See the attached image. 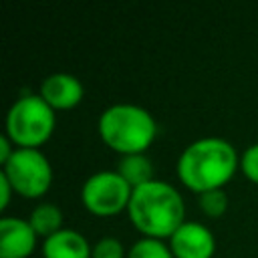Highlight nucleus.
Listing matches in <instances>:
<instances>
[{
	"instance_id": "obj_2",
	"label": "nucleus",
	"mask_w": 258,
	"mask_h": 258,
	"mask_svg": "<svg viewBox=\"0 0 258 258\" xmlns=\"http://www.w3.org/2000/svg\"><path fill=\"white\" fill-rule=\"evenodd\" d=\"M127 214L143 238L169 240V236L185 222V204L171 183L151 179L133 189Z\"/></svg>"
},
{
	"instance_id": "obj_14",
	"label": "nucleus",
	"mask_w": 258,
	"mask_h": 258,
	"mask_svg": "<svg viewBox=\"0 0 258 258\" xmlns=\"http://www.w3.org/2000/svg\"><path fill=\"white\" fill-rule=\"evenodd\" d=\"M200 208L210 218H220L228 210V196L224 189H210L200 194Z\"/></svg>"
},
{
	"instance_id": "obj_1",
	"label": "nucleus",
	"mask_w": 258,
	"mask_h": 258,
	"mask_svg": "<svg viewBox=\"0 0 258 258\" xmlns=\"http://www.w3.org/2000/svg\"><path fill=\"white\" fill-rule=\"evenodd\" d=\"M240 165L234 145L222 137H202L191 141L177 159V177L181 183L204 194L210 189H222Z\"/></svg>"
},
{
	"instance_id": "obj_8",
	"label": "nucleus",
	"mask_w": 258,
	"mask_h": 258,
	"mask_svg": "<svg viewBox=\"0 0 258 258\" xmlns=\"http://www.w3.org/2000/svg\"><path fill=\"white\" fill-rule=\"evenodd\" d=\"M36 248V232L28 220L0 218V258H28Z\"/></svg>"
},
{
	"instance_id": "obj_5",
	"label": "nucleus",
	"mask_w": 258,
	"mask_h": 258,
	"mask_svg": "<svg viewBox=\"0 0 258 258\" xmlns=\"http://www.w3.org/2000/svg\"><path fill=\"white\" fill-rule=\"evenodd\" d=\"M2 173L8 177L14 194L22 198H40L52 183V167L40 149L16 147L10 159L2 165Z\"/></svg>"
},
{
	"instance_id": "obj_15",
	"label": "nucleus",
	"mask_w": 258,
	"mask_h": 258,
	"mask_svg": "<svg viewBox=\"0 0 258 258\" xmlns=\"http://www.w3.org/2000/svg\"><path fill=\"white\" fill-rule=\"evenodd\" d=\"M91 258H127V254H125L121 240H117L113 236H103L101 240H97L93 244Z\"/></svg>"
},
{
	"instance_id": "obj_6",
	"label": "nucleus",
	"mask_w": 258,
	"mask_h": 258,
	"mask_svg": "<svg viewBox=\"0 0 258 258\" xmlns=\"http://www.w3.org/2000/svg\"><path fill=\"white\" fill-rule=\"evenodd\" d=\"M133 187L111 169H103L97 173H91L83 187H81V200L83 206L93 216H117L123 210H127L131 200Z\"/></svg>"
},
{
	"instance_id": "obj_3",
	"label": "nucleus",
	"mask_w": 258,
	"mask_h": 258,
	"mask_svg": "<svg viewBox=\"0 0 258 258\" xmlns=\"http://www.w3.org/2000/svg\"><path fill=\"white\" fill-rule=\"evenodd\" d=\"M97 131L109 149L121 155H131L145 153L157 135V123L141 105L113 103L101 111Z\"/></svg>"
},
{
	"instance_id": "obj_9",
	"label": "nucleus",
	"mask_w": 258,
	"mask_h": 258,
	"mask_svg": "<svg viewBox=\"0 0 258 258\" xmlns=\"http://www.w3.org/2000/svg\"><path fill=\"white\" fill-rule=\"evenodd\" d=\"M83 83L71 75V73H52L46 79H42L38 95L56 111L73 109L83 99Z\"/></svg>"
},
{
	"instance_id": "obj_13",
	"label": "nucleus",
	"mask_w": 258,
	"mask_h": 258,
	"mask_svg": "<svg viewBox=\"0 0 258 258\" xmlns=\"http://www.w3.org/2000/svg\"><path fill=\"white\" fill-rule=\"evenodd\" d=\"M127 258H175L169 250V244H163L155 238H141L137 240L129 252Z\"/></svg>"
},
{
	"instance_id": "obj_10",
	"label": "nucleus",
	"mask_w": 258,
	"mask_h": 258,
	"mask_svg": "<svg viewBox=\"0 0 258 258\" xmlns=\"http://www.w3.org/2000/svg\"><path fill=\"white\" fill-rule=\"evenodd\" d=\"M91 244L87 238L71 228H62L60 232L42 240V256L44 258H91Z\"/></svg>"
},
{
	"instance_id": "obj_11",
	"label": "nucleus",
	"mask_w": 258,
	"mask_h": 258,
	"mask_svg": "<svg viewBox=\"0 0 258 258\" xmlns=\"http://www.w3.org/2000/svg\"><path fill=\"white\" fill-rule=\"evenodd\" d=\"M117 173L135 189L153 177V163L145 153H131V155H121Z\"/></svg>"
},
{
	"instance_id": "obj_16",
	"label": "nucleus",
	"mask_w": 258,
	"mask_h": 258,
	"mask_svg": "<svg viewBox=\"0 0 258 258\" xmlns=\"http://www.w3.org/2000/svg\"><path fill=\"white\" fill-rule=\"evenodd\" d=\"M240 167L252 183H258V143H252L250 147L244 149L242 159H240Z\"/></svg>"
},
{
	"instance_id": "obj_18",
	"label": "nucleus",
	"mask_w": 258,
	"mask_h": 258,
	"mask_svg": "<svg viewBox=\"0 0 258 258\" xmlns=\"http://www.w3.org/2000/svg\"><path fill=\"white\" fill-rule=\"evenodd\" d=\"M14 149H16V147H14V143L8 139V135H2V137H0V163H2V165L10 159V155L14 153Z\"/></svg>"
},
{
	"instance_id": "obj_12",
	"label": "nucleus",
	"mask_w": 258,
	"mask_h": 258,
	"mask_svg": "<svg viewBox=\"0 0 258 258\" xmlns=\"http://www.w3.org/2000/svg\"><path fill=\"white\" fill-rule=\"evenodd\" d=\"M28 222L34 228L36 236H42V238H48V236H52L64 228L62 226L64 216H62L60 208L56 204H50V202H44V204H38L36 208H32Z\"/></svg>"
},
{
	"instance_id": "obj_4",
	"label": "nucleus",
	"mask_w": 258,
	"mask_h": 258,
	"mask_svg": "<svg viewBox=\"0 0 258 258\" xmlns=\"http://www.w3.org/2000/svg\"><path fill=\"white\" fill-rule=\"evenodd\" d=\"M54 109L40 95H22L6 113V135L16 147L38 149L52 135Z\"/></svg>"
},
{
	"instance_id": "obj_17",
	"label": "nucleus",
	"mask_w": 258,
	"mask_h": 258,
	"mask_svg": "<svg viewBox=\"0 0 258 258\" xmlns=\"http://www.w3.org/2000/svg\"><path fill=\"white\" fill-rule=\"evenodd\" d=\"M12 194H14V187L10 185L8 177H6V175L0 171V208H2V210H4V208L10 204Z\"/></svg>"
},
{
	"instance_id": "obj_7",
	"label": "nucleus",
	"mask_w": 258,
	"mask_h": 258,
	"mask_svg": "<svg viewBox=\"0 0 258 258\" xmlns=\"http://www.w3.org/2000/svg\"><path fill=\"white\" fill-rule=\"evenodd\" d=\"M169 250L175 258H212L216 252V238L200 222H183L169 236Z\"/></svg>"
}]
</instances>
